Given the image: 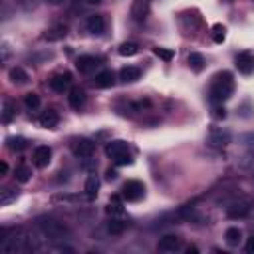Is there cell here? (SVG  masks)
<instances>
[{
    "label": "cell",
    "instance_id": "obj_1",
    "mask_svg": "<svg viewBox=\"0 0 254 254\" xmlns=\"http://www.w3.org/2000/svg\"><path fill=\"white\" fill-rule=\"evenodd\" d=\"M232 92H235V78H232V74L219 72L213 78V83H210V99L222 103L232 95Z\"/></svg>",
    "mask_w": 254,
    "mask_h": 254
},
{
    "label": "cell",
    "instance_id": "obj_2",
    "mask_svg": "<svg viewBox=\"0 0 254 254\" xmlns=\"http://www.w3.org/2000/svg\"><path fill=\"white\" fill-rule=\"evenodd\" d=\"M121 197H123L127 203H137V201H141V199L145 197V185H143L141 181H135V179L123 183V187H121Z\"/></svg>",
    "mask_w": 254,
    "mask_h": 254
},
{
    "label": "cell",
    "instance_id": "obj_3",
    "mask_svg": "<svg viewBox=\"0 0 254 254\" xmlns=\"http://www.w3.org/2000/svg\"><path fill=\"white\" fill-rule=\"evenodd\" d=\"M38 224H40L42 232L52 240H58V238H62L64 235H66V226H64L62 222H58V221H54V219H42Z\"/></svg>",
    "mask_w": 254,
    "mask_h": 254
},
{
    "label": "cell",
    "instance_id": "obj_4",
    "mask_svg": "<svg viewBox=\"0 0 254 254\" xmlns=\"http://www.w3.org/2000/svg\"><path fill=\"white\" fill-rule=\"evenodd\" d=\"M94 151H95V143L90 141V139H86V137L76 139L72 143V153L76 157H79V159H90L94 155Z\"/></svg>",
    "mask_w": 254,
    "mask_h": 254
},
{
    "label": "cell",
    "instance_id": "obj_5",
    "mask_svg": "<svg viewBox=\"0 0 254 254\" xmlns=\"http://www.w3.org/2000/svg\"><path fill=\"white\" fill-rule=\"evenodd\" d=\"M125 153H129V145H127V141H123V139H113V141H110L108 145H105V155L111 157L113 161L117 157L125 155Z\"/></svg>",
    "mask_w": 254,
    "mask_h": 254
},
{
    "label": "cell",
    "instance_id": "obj_6",
    "mask_svg": "<svg viewBox=\"0 0 254 254\" xmlns=\"http://www.w3.org/2000/svg\"><path fill=\"white\" fill-rule=\"evenodd\" d=\"M32 161H34V165H36L38 169L48 167L50 161H52V149H50L48 145H40V147H36V149H34V155H32Z\"/></svg>",
    "mask_w": 254,
    "mask_h": 254
},
{
    "label": "cell",
    "instance_id": "obj_7",
    "mask_svg": "<svg viewBox=\"0 0 254 254\" xmlns=\"http://www.w3.org/2000/svg\"><path fill=\"white\" fill-rule=\"evenodd\" d=\"M76 68L79 74H92L99 68V58L95 56H79L76 60Z\"/></svg>",
    "mask_w": 254,
    "mask_h": 254
},
{
    "label": "cell",
    "instance_id": "obj_8",
    "mask_svg": "<svg viewBox=\"0 0 254 254\" xmlns=\"http://www.w3.org/2000/svg\"><path fill=\"white\" fill-rule=\"evenodd\" d=\"M72 83V74L70 72H62V74H56L52 76L50 79V88L56 92V94H64Z\"/></svg>",
    "mask_w": 254,
    "mask_h": 254
},
{
    "label": "cell",
    "instance_id": "obj_9",
    "mask_svg": "<svg viewBox=\"0 0 254 254\" xmlns=\"http://www.w3.org/2000/svg\"><path fill=\"white\" fill-rule=\"evenodd\" d=\"M237 68H238V72L244 74V76L252 74V72H254V56H252L250 52H240V54L237 56Z\"/></svg>",
    "mask_w": 254,
    "mask_h": 254
},
{
    "label": "cell",
    "instance_id": "obj_10",
    "mask_svg": "<svg viewBox=\"0 0 254 254\" xmlns=\"http://www.w3.org/2000/svg\"><path fill=\"white\" fill-rule=\"evenodd\" d=\"M149 8H151L149 0H135L133 6H131V16H133V20H137V22L145 20L147 14H149Z\"/></svg>",
    "mask_w": 254,
    "mask_h": 254
},
{
    "label": "cell",
    "instance_id": "obj_11",
    "mask_svg": "<svg viewBox=\"0 0 254 254\" xmlns=\"http://www.w3.org/2000/svg\"><path fill=\"white\" fill-rule=\"evenodd\" d=\"M157 248L163 252H175L177 248H181V238L177 235H165L163 238H159Z\"/></svg>",
    "mask_w": 254,
    "mask_h": 254
},
{
    "label": "cell",
    "instance_id": "obj_12",
    "mask_svg": "<svg viewBox=\"0 0 254 254\" xmlns=\"http://www.w3.org/2000/svg\"><path fill=\"white\" fill-rule=\"evenodd\" d=\"M94 83H95V88L108 90V88H111L113 83H115V76H113V72H111V70H101V72L95 76Z\"/></svg>",
    "mask_w": 254,
    "mask_h": 254
},
{
    "label": "cell",
    "instance_id": "obj_13",
    "mask_svg": "<svg viewBox=\"0 0 254 254\" xmlns=\"http://www.w3.org/2000/svg\"><path fill=\"white\" fill-rule=\"evenodd\" d=\"M86 28H88V32H92V34H103V30H105V20H103V16H101V14H92V16H88Z\"/></svg>",
    "mask_w": 254,
    "mask_h": 254
},
{
    "label": "cell",
    "instance_id": "obj_14",
    "mask_svg": "<svg viewBox=\"0 0 254 254\" xmlns=\"http://www.w3.org/2000/svg\"><path fill=\"white\" fill-rule=\"evenodd\" d=\"M68 101L72 105V110H81L83 105H86V92H83L81 88H72L70 90V95H68Z\"/></svg>",
    "mask_w": 254,
    "mask_h": 254
},
{
    "label": "cell",
    "instance_id": "obj_15",
    "mask_svg": "<svg viewBox=\"0 0 254 254\" xmlns=\"http://www.w3.org/2000/svg\"><path fill=\"white\" fill-rule=\"evenodd\" d=\"M139 78H141V70L135 68V66H125V68H121V72H119V79H121L123 83H133V81H137Z\"/></svg>",
    "mask_w": 254,
    "mask_h": 254
},
{
    "label": "cell",
    "instance_id": "obj_16",
    "mask_svg": "<svg viewBox=\"0 0 254 254\" xmlns=\"http://www.w3.org/2000/svg\"><path fill=\"white\" fill-rule=\"evenodd\" d=\"M58 121H60V115L54 110H46V111H42V115H40V125L46 127V129H54V127L58 125Z\"/></svg>",
    "mask_w": 254,
    "mask_h": 254
},
{
    "label": "cell",
    "instance_id": "obj_17",
    "mask_svg": "<svg viewBox=\"0 0 254 254\" xmlns=\"http://www.w3.org/2000/svg\"><path fill=\"white\" fill-rule=\"evenodd\" d=\"M66 34H68V26H66V24H56V26L48 28V32L44 34V40H48V42H58V40H62V38H66Z\"/></svg>",
    "mask_w": 254,
    "mask_h": 254
},
{
    "label": "cell",
    "instance_id": "obj_18",
    "mask_svg": "<svg viewBox=\"0 0 254 254\" xmlns=\"http://www.w3.org/2000/svg\"><path fill=\"white\" fill-rule=\"evenodd\" d=\"M8 78H10L12 83H16V86H24V83H28V79H30L28 72L22 70V68H12L8 72Z\"/></svg>",
    "mask_w": 254,
    "mask_h": 254
},
{
    "label": "cell",
    "instance_id": "obj_19",
    "mask_svg": "<svg viewBox=\"0 0 254 254\" xmlns=\"http://www.w3.org/2000/svg\"><path fill=\"white\" fill-rule=\"evenodd\" d=\"M224 240H226L228 246H238L240 240H242V232H240V228H238V226H230V228H226V232H224Z\"/></svg>",
    "mask_w": 254,
    "mask_h": 254
},
{
    "label": "cell",
    "instance_id": "obj_20",
    "mask_svg": "<svg viewBox=\"0 0 254 254\" xmlns=\"http://www.w3.org/2000/svg\"><path fill=\"white\" fill-rule=\"evenodd\" d=\"M187 62H189V68L193 70V72H203V68H205V58L199 52H190L189 58H187Z\"/></svg>",
    "mask_w": 254,
    "mask_h": 254
},
{
    "label": "cell",
    "instance_id": "obj_21",
    "mask_svg": "<svg viewBox=\"0 0 254 254\" xmlns=\"http://www.w3.org/2000/svg\"><path fill=\"white\" fill-rule=\"evenodd\" d=\"M97 193H99V179H97V175H90L86 181V195H88V199H95Z\"/></svg>",
    "mask_w": 254,
    "mask_h": 254
},
{
    "label": "cell",
    "instance_id": "obj_22",
    "mask_svg": "<svg viewBox=\"0 0 254 254\" xmlns=\"http://www.w3.org/2000/svg\"><path fill=\"white\" fill-rule=\"evenodd\" d=\"M32 167H28V165H20V167H16V171H14V179L18 181V183H28L30 179H32Z\"/></svg>",
    "mask_w": 254,
    "mask_h": 254
},
{
    "label": "cell",
    "instance_id": "obj_23",
    "mask_svg": "<svg viewBox=\"0 0 254 254\" xmlns=\"http://www.w3.org/2000/svg\"><path fill=\"white\" fill-rule=\"evenodd\" d=\"M14 115H16V103L10 101V99H6V101L2 103V121H4V123H10V121L14 119Z\"/></svg>",
    "mask_w": 254,
    "mask_h": 254
},
{
    "label": "cell",
    "instance_id": "obj_24",
    "mask_svg": "<svg viewBox=\"0 0 254 254\" xmlns=\"http://www.w3.org/2000/svg\"><path fill=\"white\" fill-rule=\"evenodd\" d=\"M16 197H18V190H14L12 187H6V189L0 190V205L6 206V205H10L12 201H16Z\"/></svg>",
    "mask_w": 254,
    "mask_h": 254
},
{
    "label": "cell",
    "instance_id": "obj_25",
    "mask_svg": "<svg viewBox=\"0 0 254 254\" xmlns=\"http://www.w3.org/2000/svg\"><path fill=\"white\" fill-rule=\"evenodd\" d=\"M139 52V46L135 44V42H123V44L119 46V54L125 56V58H129V56H135Z\"/></svg>",
    "mask_w": 254,
    "mask_h": 254
},
{
    "label": "cell",
    "instance_id": "obj_26",
    "mask_svg": "<svg viewBox=\"0 0 254 254\" xmlns=\"http://www.w3.org/2000/svg\"><path fill=\"white\" fill-rule=\"evenodd\" d=\"M125 228H127V222L121 221V219H111V221L108 222V230L111 232V235H121Z\"/></svg>",
    "mask_w": 254,
    "mask_h": 254
},
{
    "label": "cell",
    "instance_id": "obj_27",
    "mask_svg": "<svg viewBox=\"0 0 254 254\" xmlns=\"http://www.w3.org/2000/svg\"><path fill=\"white\" fill-rule=\"evenodd\" d=\"M8 147L12 151H24L28 147V141L24 137H8Z\"/></svg>",
    "mask_w": 254,
    "mask_h": 254
},
{
    "label": "cell",
    "instance_id": "obj_28",
    "mask_svg": "<svg viewBox=\"0 0 254 254\" xmlns=\"http://www.w3.org/2000/svg\"><path fill=\"white\" fill-rule=\"evenodd\" d=\"M246 215H248V206L246 205H235V206L228 208V217L230 219H242Z\"/></svg>",
    "mask_w": 254,
    "mask_h": 254
},
{
    "label": "cell",
    "instance_id": "obj_29",
    "mask_svg": "<svg viewBox=\"0 0 254 254\" xmlns=\"http://www.w3.org/2000/svg\"><path fill=\"white\" fill-rule=\"evenodd\" d=\"M153 54H155L157 58H161L163 62H171V60L175 58V52H173L171 48H153Z\"/></svg>",
    "mask_w": 254,
    "mask_h": 254
},
{
    "label": "cell",
    "instance_id": "obj_30",
    "mask_svg": "<svg viewBox=\"0 0 254 254\" xmlns=\"http://www.w3.org/2000/svg\"><path fill=\"white\" fill-rule=\"evenodd\" d=\"M24 103H26V108H28V110H36L38 105H40V95L34 94V92H30V94L24 95Z\"/></svg>",
    "mask_w": 254,
    "mask_h": 254
},
{
    "label": "cell",
    "instance_id": "obj_31",
    "mask_svg": "<svg viewBox=\"0 0 254 254\" xmlns=\"http://www.w3.org/2000/svg\"><path fill=\"white\" fill-rule=\"evenodd\" d=\"M208 141L213 143V145H226L228 143V135L222 133V131H213V135H210Z\"/></svg>",
    "mask_w": 254,
    "mask_h": 254
},
{
    "label": "cell",
    "instance_id": "obj_32",
    "mask_svg": "<svg viewBox=\"0 0 254 254\" xmlns=\"http://www.w3.org/2000/svg\"><path fill=\"white\" fill-rule=\"evenodd\" d=\"M224 32H226V28L222 24H215L213 26V38H215L217 44H222V42H224Z\"/></svg>",
    "mask_w": 254,
    "mask_h": 254
},
{
    "label": "cell",
    "instance_id": "obj_33",
    "mask_svg": "<svg viewBox=\"0 0 254 254\" xmlns=\"http://www.w3.org/2000/svg\"><path fill=\"white\" fill-rule=\"evenodd\" d=\"M115 163H117V165H131V163H133V157H131L129 153H125V155L117 157V159H115Z\"/></svg>",
    "mask_w": 254,
    "mask_h": 254
},
{
    "label": "cell",
    "instance_id": "obj_34",
    "mask_svg": "<svg viewBox=\"0 0 254 254\" xmlns=\"http://www.w3.org/2000/svg\"><path fill=\"white\" fill-rule=\"evenodd\" d=\"M244 250L248 252V254H254V235L246 240V246H244Z\"/></svg>",
    "mask_w": 254,
    "mask_h": 254
},
{
    "label": "cell",
    "instance_id": "obj_35",
    "mask_svg": "<svg viewBox=\"0 0 254 254\" xmlns=\"http://www.w3.org/2000/svg\"><path fill=\"white\" fill-rule=\"evenodd\" d=\"M105 179H108V181H115L117 179V171H115V169H108V171H105Z\"/></svg>",
    "mask_w": 254,
    "mask_h": 254
},
{
    "label": "cell",
    "instance_id": "obj_36",
    "mask_svg": "<svg viewBox=\"0 0 254 254\" xmlns=\"http://www.w3.org/2000/svg\"><path fill=\"white\" fill-rule=\"evenodd\" d=\"M215 117H217V119H224V117H226V110H224V108H217V110H215Z\"/></svg>",
    "mask_w": 254,
    "mask_h": 254
},
{
    "label": "cell",
    "instance_id": "obj_37",
    "mask_svg": "<svg viewBox=\"0 0 254 254\" xmlns=\"http://www.w3.org/2000/svg\"><path fill=\"white\" fill-rule=\"evenodd\" d=\"M8 173V165L6 163H0V175H6Z\"/></svg>",
    "mask_w": 254,
    "mask_h": 254
},
{
    "label": "cell",
    "instance_id": "obj_38",
    "mask_svg": "<svg viewBox=\"0 0 254 254\" xmlns=\"http://www.w3.org/2000/svg\"><path fill=\"white\" fill-rule=\"evenodd\" d=\"M187 252H189V254H197V252H199V248H197V246H189V248H187Z\"/></svg>",
    "mask_w": 254,
    "mask_h": 254
},
{
    "label": "cell",
    "instance_id": "obj_39",
    "mask_svg": "<svg viewBox=\"0 0 254 254\" xmlns=\"http://www.w3.org/2000/svg\"><path fill=\"white\" fill-rule=\"evenodd\" d=\"M50 4H62V2H66V0H48Z\"/></svg>",
    "mask_w": 254,
    "mask_h": 254
},
{
    "label": "cell",
    "instance_id": "obj_40",
    "mask_svg": "<svg viewBox=\"0 0 254 254\" xmlns=\"http://www.w3.org/2000/svg\"><path fill=\"white\" fill-rule=\"evenodd\" d=\"M86 2H88V4H99L101 0H86Z\"/></svg>",
    "mask_w": 254,
    "mask_h": 254
}]
</instances>
